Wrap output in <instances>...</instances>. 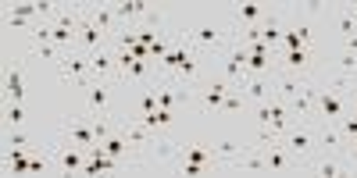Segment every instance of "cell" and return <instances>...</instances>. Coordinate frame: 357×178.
<instances>
[{"instance_id": "obj_2", "label": "cell", "mask_w": 357, "mask_h": 178, "mask_svg": "<svg viewBox=\"0 0 357 178\" xmlns=\"http://www.w3.org/2000/svg\"><path fill=\"white\" fill-rule=\"evenodd\" d=\"M279 146H286L296 161L307 164V161L314 157V150H318V129H314V122H293V125L279 136Z\"/></svg>"}, {"instance_id": "obj_13", "label": "cell", "mask_w": 357, "mask_h": 178, "mask_svg": "<svg viewBox=\"0 0 357 178\" xmlns=\"http://www.w3.org/2000/svg\"><path fill=\"white\" fill-rule=\"evenodd\" d=\"M264 161H268V171H293V168H304L301 161H296L286 146L272 143V146H264Z\"/></svg>"}, {"instance_id": "obj_14", "label": "cell", "mask_w": 357, "mask_h": 178, "mask_svg": "<svg viewBox=\"0 0 357 178\" xmlns=\"http://www.w3.org/2000/svg\"><path fill=\"white\" fill-rule=\"evenodd\" d=\"M86 15H89V22H93L97 29H104V33L114 40V33H118V18H114V4H89L86 8Z\"/></svg>"}, {"instance_id": "obj_5", "label": "cell", "mask_w": 357, "mask_h": 178, "mask_svg": "<svg viewBox=\"0 0 357 178\" xmlns=\"http://www.w3.org/2000/svg\"><path fill=\"white\" fill-rule=\"evenodd\" d=\"M347 114V97L340 93V89H318L314 93V118L318 122H340V118Z\"/></svg>"}, {"instance_id": "obj_19", "label": "cell", "mask_w": 357, "mask_h": 178, "mask_svg": "<svg viewBox=\"0 0 357 178\" xmlns=\"http://www.w3.org/2000/svg\"><path fill=\"white\" fill-rule=\"evenodd\" d=\"M29 164H33V146H29V150H8V168L15 175H25Z\"/></svg>"}, {"instance_id": "obj_22", "label": "cell", "mask_w": 357, "mask_h": 178, "mask_svg": "<svg viewBox=\"0 0 357 178\" xmlns=\"http://www.w3.org/2000/svg\"><path fill=\"white\" fill-rule=\"evenodd\" d=\"M29 143H33V136H29L25 129H8V136H4L8 150H29Z\"/></svg>"}, {"instance_id": "obj_21", "label": "cell", "mask_w": 357, "mask_h": 178, "mask_svg": "<svg viewBox=\"0 0 357 178\" xmlns=\"http://www.w3.org/2000/svg\"><path fill=\"white\" fill-rule=\"evenodd\" d=\"M29 57H36V61H61L65 50L54 43H40V47H29Z\"/></svg>"}, {"instance_id": "obj_1", "label": "cell", "mask_w": 357, "mask_h": 178, "mask_svg": "<svg viewBox=\"0 0 357 178\" xmlns=\"http://www.w3.org/2000/svg\"><path fill=\"white\" fill-rule=\"evenodd\" d=\"M183 40L197 57H204V54H225L232 43V33H222L215 22H193L183 29Z\"/></svg>"}, {"instance_id": "obj_10", "label": "cell", "mask_w": 357, "mask_h": 178, "mask_svg": "<svg viewBox=\"0 0 357 178\" xmlns=\"http://www.w3.org/2000/svg\"><path fill=\"white\" fill-rule=\"evenodd\" d=\"M268 18H272V11H268L264 4H236V8H232V25H236V33L257 29V25H264Z\"/></svg>"}, {"instance_id": "obj_25", "label": "cell", "mask_w": 357, "mask_h": 178, "mask_svg": "<svg viewBox=\"0 0 357 178\" xmlns=\"http://www.w3.org/2000/svg\"><path fill=\"white\" fill-rule=\"evenodd\" d=\"M354 114H357V86H354Z\"/></svg>"}, {"instance_id": "obj_4", "label": "cell", "mask_w": 357, "mask_h": 178, "mask_svg": "<svg viewBox=\"0 0 357 178\" xmlns=\"http://www.w3.org/2000/svg\"><path fill=\"white\" fill-rule=\"evenodd\" d=\"M57 72H61V79L65 82H72V86H79V89H86L89 82V54H82V50H68L61 61H57Z\"/></svg>"}, {"instance_id": "obj_11", "label": "cell", "mask_w": 357, "mask_h": 178, "mask_svg": "<svg viewBox=\"0 0 357 178\" xmlns=\"http://www.w3.org/2000/svg\"><path fill=\"white\" fill-rule=\"evenodd\" d=\"M240 89H243L247 104H264V100L275 97V75H250L247 72V82Z\"/></svg>"}, {"instance_id": "obj_3", "label": "cell", "mask_w": 357, "mask_h": 178, "mask_svg": "<svg viewBox=\"0 0 357 178\" xmlns=\"http://www.w3.org/2000/svg\"><path fill=\"white\" fill-rule=\"evenodd\" d=\"M50 157H54V171H61V175H75L86 168L89 161V150H82V146H72V143H54L50 146Z\"/></svg>"}, {"instance_id": "obj_6", "label": "cell", "mask_w": 357, "mask_h": 178, "mask_svg": "<svg viewBox=\"0 0 357 178\" xmlns=\"http://www.w3.org/2000/svg\"><path fill=\"white\" fill-rule=\"evenodd\" d=\"M232 89L236 86H229L225 79H207L193 89V100L200 104V111H222V104H225V97L232 93Z\"/></svg>"}, {"instance_id": "obj_9", "label": "cell", "mask_w": 357, "mask_h": 178, "mask_svg": "<svg viewBox=\"0 0 357 178\" xmlns=\"http://www.w3.org/2000/svg\"><path fill=\"white\" fill-rule=\"evenodd\" d=\"M279 72L307 79V75L314 72V50H311V47H301V50H279Z\"/></svg>"}, {"instance_id": "obj_18", "label": "cell", "mask_w": 357, "mask_h": 178, "mask_svg": "<svg viewBox=\"0 0 357 178\" xmlns=\"http://www.w3.org/2000/svg\"><path fill=\"white\" fill-rule=\"evenodd\" d=\"M333 22H336V29L343 33V40L357 33V22H354V15H350V8H347V4H340V8L333 11Z\"/></svg>"}, {"instance_id": "obj_7", "label": "cell", "mask_w": 357, "mask_h": 178, "mask_svg": "<svg viewBox=\"0 0 357 178\" xmlns=\"http://www.w3.org/2000/svg\"><path fill=\"white\" fill-rule=\"evenodd\" d=\"M82 93H86V114H89V118H111L114 82H89Z\"/></svg>"}, {"instance_id": "obj_20", "label": "cell", "mask_w": 357, "mask_h": 178, "mask_svg": "<svg viewBox=\"0 0 357 178\" xmlns=\"http://www.w3.org/2000/svg\"><path fill=\"white\" fill-rule=\"evenodd\" d=\"M22 125H25V104L8 100V107H4V129H22Z\"/></svg>"}, {"instance_id": "obj_23", "label": "cell", "mask_w": 357, "mask_h": 178, "mask_svg": "<svg viewBox=\"0 0 357 178\" xmlns=\"http://www.w3.org/2000/svg\"><path fill=\"white\" fill-rule=\"evenodd\" d=\"M243 107H247L243 89H232V93L225 97V104H222V111H225V114H232V111H243Z\"/></svg>"}, {"instance_id": "obj_17", "label": "cell", "mask_w": 357, "mask_h": 178, "mask_svg": "<svg viewBox=\"0 0 357 178\" xmlns=\"http://www.w3.org/2000/svg\"><path fill=\"white\" fill-rule=\"evenodd\" d=\"M151 111H158V82L143 86V93H139V100H136V114H132V118H143V114H151Z\"/></svg>"}, {"instance_id": "obj_24", "label": "cell", "mask_w": 357, "mask_h": 178, "mask_svg": "<svg viewBox=\"0 0 357 178\" xmlns=\"http://www.w3.org/2000/svg\"><path fill=\"white\" fill-rule=\"evenodd\" d=\"M343 50H350V54H357V33H354V36H347V40H343Z\"/></svg>"}, {"instance_id": "obj_15", "label": "cell", "mask_w": 357, "mask_h": 178, "mask_svg": "<svg viewBox=\"0 0 357 178\" xmlns=\"http://www.w3.org/2000/svg\"><path fill=\"white\" fill-rule=\"evenodd\" d=\"M4 97L15 100V104L25 100V82H22V65L18 61L8 65V72H4Z\"/></svg>"}, {"instance_id": "obj_8", "label": "cell", "mask_w": 357, "mask_h": 178, "mask_svg": "<svg viewBox=\"0 0 357 178\" xmlns=\"http://www.w3.org/2000/svg\"><path fill=\"white\" fill-rule=\"evenodd\" d=\"M61 139L65 143H72V146H82V150H93V146H100V139H97V129H93V118H72V122L65 125V132H61Z\"/></svg>"}, {"instance_id": "obj_16", "label": "cell", "mask_w": 357, "mask_h": 178, "mask_svg": "<svg viewBox=\"0 0 357 178\" xmlns=\"http://www.w3.org/2000/svg\"><path fill=\"white\" fill-rule=\"evenodd\" d=\"M100 150H107L111 157H118V161L126 164V161H129V150H132V143L126 139V132H122V129H118L111 139H104V143H100Z\"/></svg>"}, {"instance_id": "obj_12", "label": "cell", "mask_w": 357, "mask_h": 178, "mask_svg": "<svg viewBox=\"0 0 357 178\" xmlns=\"http://www.w3.org/2000/svg\"><path fill=\"white\" fill-rule=\"evenodd\" d=\"M111 43V36L104 33V29H97L93 22H89V15H86V22L79 25V47L75 50H82V54H97L100 47H107Z\"/></svg>"}]
</instances>
